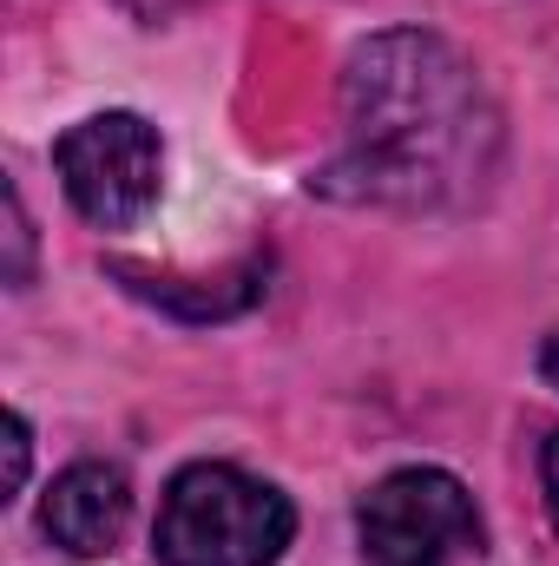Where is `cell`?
<instances>
[{
	"instance_id": "1",
	"label": "cell",
	"mask_w": 559,
	"mask_h": 566,
	"mask_svg": "<svg viewBox=\"0 0 559 566\" xmlns=\"http://www.w3.org/2000/svg\"><path fill=\"white\" fill-rule=\"evenodd\" d=\"M342 158L316 178L329 198L434 211L494 171L500 119L481 73L441 33H376L349 53L342 73Z\"/></svg>"
},
{
	"instance_id": "2",
	"label": "cell",
	"mask_w": 559,
	"mask_h": 566,
	"mask_svg": "<svg viewBox=\"0 0 559 566\" xmlns=\"http://www.w3.org/2000/svg\"><path fill=\"white\" fill-rule=\"evenodd\" d=\"M296 534V514L271 481L198 461L165 488L158 560L165 566H277Z\"/></svg>"
},
{
	"instance_id": "3",
	"label": "cell",
	"mask_w": 559,
	"mask_h": 566,
	"mask_svg": "<svg viewBox=\"0 0 559 566\" xmlns=\"http://www.w3.org/2000/svg\"><path fill=\"white\" fill-rule=\"evenodd\" d=\"M362 566H481L474 494L441 468H402L356 507Z\"/></svg>"
},
{
	"instance_id": "4",
	"label": "cell",
	"mask_w": 559,
	"mask_h": 566,
	"mask_svg": "<svg viewBox=\"0 0 559 566\" xmlns=\"http://www.w3.org/2000/svg\"><path fill=\"white\" fill-rule=\"evenodd\" d=\"M53 165L80 218H93L99 231H126L158 198L165 151L139 113H93L53 145Z\"/></svg>"
},
{
	"instance_id": "5",
	"label": "cell",
	"mask_w": 559,
	"mask_h": 566,
	"mask_svg": "<svg viewBox=\"0 0 559 566\" xmlns=\"http://www.w3.org/2000/svg\"><path fill=\"white\" fill-rule=\"evenodd\" d=\"M126 521H133V488H126V474L106 468V461L66 468V474L53 481L46 507H40V527L53 534V547L80 554V560L113 554L119 534H126Z\"/></svg>"
},
{
	"instance_id": "6",
	"label": "cell",
	"mask_w": 559,
	"mask_h": 566,
	"mask_svg": "<svg viewBox=\"0 0 559 566\" xmlns=\"http://www.w3.org/2000/svg\"><path fill=\"white\" fill-rule=\"evenodd\" d=\"M0 205H7V283H27V271H33V231H27V205H20V191L7 185L0 191Z\"/></svg>"
},
{
	"instance_id": "7",
	"label": "cell",
	"mask_w": 559,
	"mask_h": 566,
	"mask_svg": "<svg viewBox=\"0 0 559 566\" xmlns=\"http://www.w3.org/2000/svg\"><path fill=\"white\" fill-rule=\"evenodd\" d=\"M20 488H27V422L7 416V494H20Z\"/></svg>"
},
{
	"instance_id": "8",
	"label": "cell",
	"mask_w": 559,
	"mask_h": 566,
	"mask_svg": "<svg viewBox=\"0 0 559 566\" xmlns=\"http://www.w3.org/2000/svg\"><path fill=\"white\" fill-rule=\"evenodd\" d=\"M540 481H547V507H553V527H559V434H547V454H540Z\"/></svg>"
},
{
	"instance_id": "9",
	"label": "cell",
	"mask_w": 559,
	"mask_h": 566,
	"mask_svg": "<svg viewBox=\"0 0 559 566\" xmlns=\"http://www.w3.org/2000/svg\"><path fill=\"white\" fill-rule=\"evenodd\" d=\"M540 376H547V382L559 389V329L547 336V349H540Z\"/></svg>"
},
{
	"instance_id": "10",
	"label": "cell",
	"mask_w": 559,
	"mask_h": 566,
	"mask_svg": "<svg viewBox=\"0 0 559 566\" xmlns=\"http://www.w3.org/2000/svg\"><path fill=\"white\" fill-rule=\"evenodd\" d=\"M126 7H139V13H171V7H184V0H126Z\"/></svg>"
}]
</instances>
